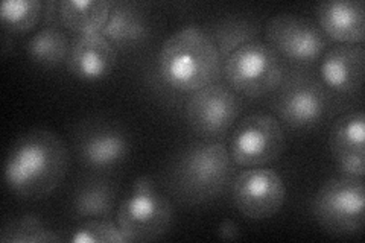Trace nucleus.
<instances>
[{"instance_id": "obj_1", "label": "nucleus", "mask_w": 365, "mask_h": 243, "mask_svg": "<svg viewBox=\"0 0 365 243\" xmlns=\"http://www.w3.org/2000/svg\"><path fill=\"white\" fill-rule=\"evenodd\" d=\"M68 170V150L48 130H31L11 146L4 178L11 193L21 200H40L60 186Z\"/></svg>"}, {"instance_id": "obj_2", "label": "nucleus", "mask_w": 365, "mask_h": 243, "mask_svg": "<svg viewBox=\"0 0 365 243\" xmlns=\"http://www.w3.org/2000/svg\"><path fill=\"white\" fill-rule=\"evenodd\" d=\"M221 55L207 32L197 26L178 29L158 53V71L174 90L193 93L213 84L221 73Z\"/></svg>"}, {"instance_id": "obj_3", "label": "nucleus", "mask_w": 365, "mask_h": 243, "mask_svg": "<svg viewBox=\"0 0 365 243\" xmlns=\"http://www.w3.org/2000/svg\"><path fill=\"white\" fill-rule=\"evenodd\" d=\"M232 157L218 142H197L185 148L170 167V189L189 205L205 204L220 196L232 173Z\"/></svg>"}, {"instance_id": "obj_4", "label": "nucleus", "mask_w": 365, "mask_h": 243, "mask_svg": "<svg viewBox=\"0 0 365 243\" xmlns=\"http://www.w3.org/2000/svg\"><path fill=\"white\" fill-rule=\"evenodd\" d=\"M118 225L130 242H154L163 237L174 219V207L158 192L151 177L142 175L118 208Z\"/></svg>"}, {"instance_id": "obj_5", "label": "nucleus", "mask_w": 365, "mask_h": 243, "mask_svg": "<svg viewBox=\"0 0 365 243\" xmlns=\"http://www.w3.org/2000/svg\"><path fill=\"white\" fill-rule=\"evenodd\" d=\"M312 213L318 225L329 234H358L365 217L362 178L341 175L326 181L314 196Z\"/></svg>"}, {"instance_id": "obj_6", "label": "nucleus", "mask_w": 365, "mask_h": 243, "mask_svg": "<svg viewBox=\"0 0 365 243\" xmlns=\"http://www.w3.org/2000/svg\"><path fill=\"white\" fill-rule=\"evenodd\" d=\"M224 75L236 93L259 98L271 93L283 81L284 66L280 55L268 44L251 41L224 60Z\"/></svg>"}, {"instance_id": "obj_7", "label": "nucleus", "mask_w": 365, "mask_h": 243, "mask_svg": "<svg viewBox=\"0 0 365 243\" xmlns=\"http://www.w3.org/2000/svg\"><path fill=\"white\" fill-rule=\"evenodd\" d=\"M287 138L280 122L269 114H250L237 123L230 138V157L242 167H260L276 161Z\"/></svg>"}, {"instance_id": "obj_8", "label": "nucleus", "mask_w": 365, "mask_h": 243, "mask_svg": "<svg viewBox=\"0 0 365 243\" xmlns=\"http://www.w3.org/2000/svg\"><path fill=\"white\" fill-rule=\"evenodd\" d=\"M241 113L236 91L224 84H209L189 98L186 119L190 130L202 138H215L232 128Z\"/></svg>"}, {"instance_id": "obj_9", "label": "nucleus", "mask_w": 365, "mask_h": 243, "mask_svg": "<svg viewBox=\"0 0 365 243\" xmlns=\"http://www.w3.org/2000/svg\"><path fill=\"white\" fill-rule=\"evenodd\" d=\"M268 46L295 63H312L327 48V37L315 21L303 16L279 14L265 26Z\"/></svg>"}, {"instance_id": "obj_10", "label": "nucleus", "mask_w": 365, "mask_h": 243, "mask_svg": "<svg viewBox=\"0 0 365 243\" xmlns=\"http://www.w3.org/2000/svg\"><path fill=\"white\" fill-rule=\"evenodd\" d=\"M276 90L279 91L272 108L284 125L294 130H306L323 119L329 98L319 81L307 75H295Z\"/></svg>"}, {"instance_id": "obj_11", "label": "nucleus", "mask_w": 365, "mask_h": 243, "mask_svg": "<svg viewBox=\"0 0 365 243\" xmlns=\"http://www.w3.org/2000/svg\"><path fill=\"white\" fill-rule=\"evenodd\" d=\"M232 196L239 213L253 221H262L280 212L287 189L274 170L250 167L235 178Z\"/></svg>"}, {"instance_id": "obj_12", "label": "nucleus", "mask_w": 365, "mask_h": 243, "mask_svg": "<svg viewBox=\"0 0 365 243\" xmlns=\"http://www.w3.org/2000/svg\"><path fill=\"white\" fill-rule=\"evenodd\" d=\"M130 148L128 135L111 123L87 126L76 142L79 160L93 169H108L120 165L128 157Z\"/></svg>"}, {"instance_id": "obj_13", "label": "nucleus", "mask_w": 365, "mask_h": 243, "mask_svg": "<svg viewBox=\"0 0 365 243\" xmlns=\"http://www.w3.org/2000/svg\"><path fill=\"white\" fill-rule=\"evenodd\" d=\"M329 145L342 175H365V115L362 111L344 114L330 131Z\"/></svg>"}, {"instance_id": "obj_14", "label": "nucleus", "mask_w": 365, "mask_h": 243, "mask_svg": "<svg viewBox=\"0 0 365 243\" xmlns=\"http://www.w3.org/2000/svg\"><path fill=\"white\" fill-rule=\"evenodd\" d=\"M116 63V48L101 32L78 36L71 43L66 58L68 73L84 81H98L108 76Z\"/></svg>"}, {"instance_id": "obj_15", "label": "nucleus", "mask_w": 365, "mask_h": 243, "mask_svg": "<svg viewBox=\"0 0 365 243\" xmlns=\"http://www.w3.org/2000/svg\"><path fill=\"white\" fill-rule=\"evenodd\" d=\"M324 86L342 95H355L364 86L365 49L362 44H336L319 66Z\"/></svg>"}, {"instance_id": "obj_16", "label": "nucleus", "mask_w": 365, "mask_h": 243, "mask_svg": "<svg viewBox=\"0 0 365 243\" xmlns=\"http://www.w3.org/2000/svg\"><path fill=\"white\" fill-rule=\"evenodd\" d=\"M318 26L339 44H362L365 40V5L362 0H327L317 9Z\"/></svg>"}, {"instance_id": "obj_17", "label": "nucleus", "mask_w": 365, "mask_h": 243, "mask_svg": "<svg viewBox=\"0 0 365 243\" xmlns=\"http://www.w3.org/2000/svg\"><path fill=\"white\" fill-rule=\"evenodd\" d=\"M151 20L140 4L113 2L108 20L101 29L116 49H135L151 37Z\"/></svg>"}, {"instance_id": "obj_18", "label": "nucleus", "mask_w": 365, "mask_h": 243, "mask_svg": "<svg viewBox=\"0 0 365 243\" xmlns=\"http://www.w3.org/2000/svg\"><path fill=\"white\" fill-rule=\"evenodd\" d=\"M111 5L108 0H63L58 5L60 23L79 36L101 32L108 20Z\"/></svg>"}, {"instance_id": "obj_19", "label": "nucleus", "mask_w": 365, "mask_h": 243, "mask_svg": "<svg viewBox=\"0 0 365 243\" xmlns=\"http://www.w3.org/2000/svg\"><path fill=\"white\" fill-rule=\"evenodd\" d=\"M205 32L215 43L221 60L224 61L227 56H230L239 48L256 41L260 33V25L250 17L227 16L210 23Z\"/></svg>"}, {"instance_id": "obj_20", "label": "nucleus", "mask_w": 365, "mask_h": 243, "mask_svg": "<svg viewBox=\"0 0 365 243\" xmlns=\"http://www.w3.org/2000/svg\"><path fill=\"white\" fill-rule=\"evenodd\" d=\"M116 205V189L99 178L86 180L73 196V210L79 217L107 219Z\"/></svg>"}, {"instance_id": "obj_21", "label": "nucleus", "mask_w": 365, "mask_h": 243, "mask_svg": "<svg viewBox=\"0 0 365 243\" xmlns=\"http://www.w3.org/2000/svg\"><path fill=\"white\" fill-rule=\"evenodd\" d=\"M71 43L60 28L46 26L28 41L26 51L37 66L53 68L66 61Z\"/></svg>"}, {"instance_id": "obj_22", "label": "nucleus", "mask_w": 365, "mask_h": 243, "mask_svg": "<svg viewBox=\"0 0 365 243\" xmlns=\"http://www.w3.org/2000/svg\"><path fill=\"white\" fill-rule=\"evenodd\" d=\"M43 5L40 0H6L0 6L4 29L13 33L34 29L41 20Z\"/></svg>"}, {"instance_id": "obj_23", "label": "nucleus", "mask_w": 365, "mask_h": 243, "mask_svg": "<svg viewBox=\"0 0 365 243\" xmlns=\"http://www.w3.org/2000/svg\"><path fill=\"white\" fill-rule=\"evenodd\" d=\"M61 237L48 229L36 214H25L8 222L0 233L2 243H51Z\"/></svg>"}, {"instance_id": "obj_24", "label": "nucleus", "mask_w": 365, "mask_h": 243, "mask_svg": "<svg viewBox=\"0 0 365 243\" xmlns=\"http://www.w3.org/2000/svg\"><path fill=\"white\" fill-rule=\"evenodd\" d=\"M72 243H128L130 240L107 219H91L75 229L71 237Z\"/></svg>"}, {"instance_id": "obj_25", "label": "nucleus", "mask_w": 365, "mask_h": 243, "mask_svg": "<svg viewBox=\"0 0 365 243\" xmlns=\"http://www.w3.org/2000/svg\"><path fill=\"white\" fill-rule=\"evenodd\" d=\"M58 5L60 2L56 0H49L43 5V16H41V23L46 26H53L58 28L60 23V11H58Z\"/></svg>"}, {"instance_id": "obj_26", "label": "nucleus", "mask_w": 365, "mask_h": 243, "mask_svg": "<svg viewBox=\"0 0 365 243\" xmlns=\"http://www.w3.org/2000/svg\"><path fill=\"white\" fill-rule=\"evenodd\" d=\"M239 227L235 221H230V219H225V221H222L218 227V236L221 239H225V240H233V239H237L239 237Z\"/></svg>"}]
</instances>
